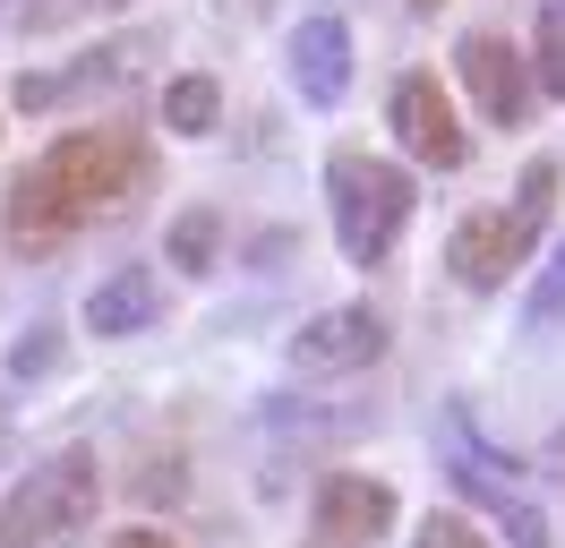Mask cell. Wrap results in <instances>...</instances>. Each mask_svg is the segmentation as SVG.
I'll list each match as a JSON object with an SVG mask.
<instances>
[{
    "instance_id": "1",
    "label": "cell",
    "mask_w": 565,
    "mask_h": 548,
    "mask_svg": "<svg viewBox=\"0 0 565 548\" xmlns=\"http://www.w3.org/2000/svg\"><path fill=\"white\" fill-rule=\"evenodd\" d=\"M548 205H557V164H523L514 180V198L505 205H480V214H462L455 240H446V274L471 283V292H497L505 274H523L531 240L548 223Z\"/></svg>"
},
{
    "instance_id": "2",
    "label": "cell",
    "mask_w": 565,
    "mask_h": 548,
    "mask_svg": "<svg viewBox=\"0 0 565 548\" xmlns=\"http://www.w3.org/2000/svg\"><path fill=\"white\" fill-rule=\"evenodd\" d=\"M104 506V463L86 454V445H61L52 463L9 488V506H0V548H77L86 540V523Z\"/></svg>"
},
{
    "instance_id": "3",
    "label": "cell",
    "mask_w": 565,
    "mask_h": 548,
    "mask_svg": "<svg viewBox=\"0 0 565 548\" xmlns=\"http://www.w3.org/2000/svg\"><path fill=\"white\" fill-rule=\"evenodd\" d=\"M326 205H334V240H343V257L352 266H377L394 257V240L412 223V180L377 155H326Z\"/></svg>"
},
{
    "instance_id": "4",
    "label": "cell",
    "mask_w": 565,
    "mask_h": 548,
    "mask_svg": "<svg viewBox=\"0 0 565 548\" xmlns=\"http://www.w3.org/2000/svg\"><path fill=\"white\" fill-rule=\"evenodd\" d=\"M43 180H52L77 214H104V205L138 198L146 180H154V146H146L138 129H77L43 155Z\"/></svg>"
},
{
    "instance_id": "5",
    "label": "cell",
    "mask_w": 565,
    "mask_h": 548,
    "mask_svg": "<svg viewBox=\"0 0 565 548\" xmlns=\"http://www.w3.org/2000/svg\"><path fill=\"white\" fill-rule=\"evenodd\" d=\"M437 454H446V472H455L462 497H471V506H489L497 523H505V548H548V523H540V506H531L523 472H514L497 445H480L462 420H446V429H437Z\"/></svg>"
},
{
    "instance_id": "6",
    "label": "cell",
    "mask_w": 565,
    "mask_h": 548,
    "mask_svg": "<svg viewBox=\"0 0 565 548\" xmlns=\"http://www.w3.org/2000/svg\"><path fill=\"white\" fill-rule=\"evenodd\" d=\"M386 129L420 155L428 171H462V155H471V137H462L455 103H446V77L437 68H403L386 95Z\"/></svg>"
},
{
    "instance_id": "7",
    "label": "cell",
    "mask_w": 565,
    "mask_h": 548,
    "mask_svg": "<svg viewBox=\"0 0 565 548\" xmlns=\"http://www.w3.org/2000/svg\"><path fill=\"white\" fill-rule=\"evenodd\" d=\"M377 351H386V317L352 301V308H326V317H309L291 335V369L300 377H352V369H377Z\"/></svg>"
},
{
    "instance_id": "8",
    "label": "cell",
    "mask_w": 565,
    "mask_h": 548,
    "mask_svg": "<svg viewBox=\"0 0 565 548\" xmlns=\"http://www.w3.org/2000/svg\"><path fill=\"white\" fill-rule=\"evenodd\" d=\"M455 68H462V95L489 112L497 129H523L531 120V61L505 43V34H462V52H455Z\"/></svg>"
},
{
    "instance_id": "9",
    "label": "cell",
    "mask_w": 565,
    "mask_h": 548,
    "mask_svg": "<svg viewBox=\"0 0 565 548\" xmlns=\"http://www.w3.org/2000/svg\"><path fill=\"white\" fill-rule=\"evenodd\" d=\"M309 514H318V548H377L394 531V488L369 472H326Z\"/></svg>"
},
{
    "instance_id": "10",
    "label": "cell",
    "mask_w": 565,
    "mask_h": 548,
    "mask_svg": "<svg viewBox=\"0 0 565 548\" xmlns=\"http://www.w3.org/2000/svg\"><path fill=\"white\" fill-rule=\"evenodd\" d=\"M146 52H154V43L129 34V43H95V52H77V61L52 68V77H18V112H52V103H77V95H111V86L138 77Z\"/></svg>"
},
{
    "instance_id": "11",
    "label": "cell",
    "mask_w": 565,
    "mask_h": 548,
    "mask_svg": "<svg viewBox=\"0 0 565 548\" xmlns=\"http://www.w3.org/2000/svg\"><path fill=\"white\" fill-rule=\"evenodd\" d=\"M0 223H9V249H18V257H52V249H70V240H77V223H86V214H77L52 180H43V164H26L18 180H9Z\"/></svg>"
},
{
    "instance_id": "12",
    "label": "cell",
    "mask_w": 565,
    "mask_h": 548,
    "mask_svg": "<svg viewBox=\"0 0 565 548\" xmlns=\"http://www.w3.org/2000/svg\"><path fill=\"white\" fill-rule=\"evenodd\" d=\"M291 86H300V103L352 95V27L343 18H300L291 27Z\"/></svg>"
},
{
    "instance_id": "13",
    "label": "cell",
    "mask_w": 565,
    "mask_h": 548,
    "mask_svg": "<svg viewBox=\"0 0 565 548\" xmlns=\"http://www.w3.org/2000/svg\"><path fill=\"white\" fill-rule=\"evenodd\" d=\"M154 317H163V283L146 266H120V274H104V283L86 292V326H95V335H138Z\"/></svg>"
},
{
    "instance_id": "14",
    "label": "cell",
    "mask_w": 565,
    "mask_h": 548,
    "mask_svg": "<svg viewBox=\"0 0 565 548\" xmlns=\"http://www.w3.org/2000/svg\"><path fill=\"white\" fill-rule=\"evenodd\" d=\"M214 120H223V95H214V77H172L163 86V129H180V137H206Z\"/></svg>"
},
{
    "instance_id": "15",
    "label": "cell",
    "mask_w": 565,
    "mask_h": 548,
    "mask_svg": "<svg viewBox=\"0 0 565 548\" xmlns=\"http://www.w3.org/2000/svg\"><path fill=\"white\" fill-rule=\"evenodd\" d=\"M163 249H172V266H180V274H206V266H214V249H223L214 205H189V214L172 223V240H163Z\"/></svg>"
},
{
    "instance_id": "16",
    "label": "cell",
    "mask_w": 565,
    "mask_h": 548,
    "mask_svg": "<svg viewBox=\"0 0 565 548\" xmlns=\"http://www.w3.org/2000/svg\"><path fill=\"white\" fill-rule=\"evenodd\" d=\"M531 68H540V77H531L540 95H565V0L540 9V52H531Z\"/></svg>"
},
{
    "instance_id": "17",
    "label": "cell",
    "mask_w": 565,
    "mask_h": 548,
    "mask_svg": "<svg viewBox=\"0 0 565 548\" xmlns=\"http://www.w3.org/2000/svg\"><path fill=\"white\" fill-rule=\"evenodd\" d=\"M531 335H548V326H565V240L548 249V266H540V283H531V308H523Z\"/></svg>"
},
{
    "instance_id": "18",
    "label": "cell",
    "mask_w": 565,
    "mask_h": 548,
    "mask_svg": "<svg viewBox=\"0 0 565 548\" xmlns=\"http://www.w3.org/2000/svg\"><path fill=\"white\" fill-rule=\"evenodd\" d=\"M52 360H61V326H26L18 351H9V369H18V377H43Z\"/></svg>"
},
{
    "instance_id": "19",
    "label": "cell",
    "mask_w": 565,
    "mask_h": 548,
    "mask_svg": "<svg viewBox=\"0 0 565 548\" xmlns=\"http://www.w3.org/2000/svg\"><path fill=\"white\" fill-rule=\"evenodd\" d=\"M412 548H489V540H480V523H471V514H428Z\"/></svg>"
},
{
    "instance_id": "20",
    "label": "cell",
    "mask_w": 565,
    "mask_h": 548,
    "mask_svg": "<svg viewBox=\"0 0 565 548\" xmlns=\"http://www.w3.org/2000/svg\"><path fill=\"white\" fill-rule=\"evenodd\" d=\"M111 548H172V540H163V531H120Z\"/></svg>"
},
{
    "instance_id": "21",
    "label": "cell",
    "mask_w": 565,
    "mask_h": 548,
    "mask_svg": "<svg viewBox=\"0 0 565 548\" xmlns=\"http://www.w3.org/2000/svg\"><path fill=\"white\" fill-rule=\"evenodd\" d=\"M412 9H420V18H437V9H446V0H412Z\"/></svg>"
},
{
    "instance_id": "22",
    "label": "cell",
    "mask_w": 565,
    "mask_h": 548,
    "mask_svg": "<svg viewBox=\"0 0 565 548\" xmlns=\"http://www.w3.org/2000/svg\"><path fill=\"white\" fill-rule=\"evenodd\" d=\"M111 9H120V0H111Z\"/></svg>"
},
{
    "instance_id": "23",
    "label": "cell",
    "mask_w": 565,
    "mask_h": 548,
    "mask_svg": "<svg viewBox=\"0 0 565 548\" xmlns=\"http://www.w3.org/2000/svg\"><path fill=\"white\" fill-rule=\"evenodd\" d=\"M0 429H9V420H0Z\"/></svg>"
}]
</instances>
